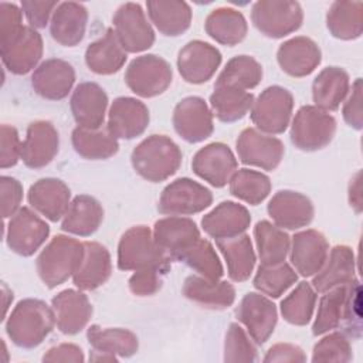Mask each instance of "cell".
I'll list each match as a JSON object with an SVG mask.
<instances>
[{
	"mask_svg": "<svg viewBox=\"0 0 363 363\" xmlns=\"http://www.w3.org/2000/svg\"><path fill=\"white\" fill-rule=\"evenodd\" d=\"M149 121V109L142 101L119 96L111 104L106 128L116 139H133L146 130Z\"/></svg>",
	"mask_w": 363,
	"mask_h": 363,
	"instance_id": "21",
	"label": "cell"
},
{
	"mask_svg": "<svg viewBox=\"0 0 363 363\" xmlns=\"http://www.w3.org/2000/svg\"><path fill=\"white\" fill-rule=\"evenodd\" d=\"M58 1L47 0H23L20 3L26 18L33 28H44L48 24L50 17H52L54 10L58 7Z\"/></svg>",
	"mask_w": 363,
	"mask_h": 363,
	"instance_id": "55",
	"label": "cell"
},
{
	"mask_svg": "<svg viewBox=\"0 0 363 363\" xmlns=\"http://www.w3.org/2000/svg\"><path fill=\"white\" fill-rule=\"evenodd\" d=\"M146 9L150 21L163 35L177 37L190 27L191 9L186 1L149 0Z\"/></svg>",
	"mask_w": 363,
	"mask_h": 363,
	"instance_id": "39",
	"label": "cell"
},
{
	"mask_svg": "<svg viewBox=\"0 0 363 363\" xmlns=\"http://www.w3.org/2000/svg\"><path fill=\"white\" fill-rule=\"evenodd\" d=\"M274 224L282 230H298L313 220L315 208L309 197L294 190L277 191L267 206Z\"/></svg>",
	"mask_w": 363,
	"mask_h": 363,
	"instance_id": "20",
	"label": "cell"
},
{
	"mask_svg": "<svg viewBox=\"0 0 363 363\" xmlns=\"http://www.w3.org/2000/svg\"><path fill=\"white\" fill-rule=\"evenodd\" d=\"M262 79V67L261 64L250 55H237L233 57L220 75L214 86H230L242 91L255 88Z\"/></svg>",
	"mask_w": 363,
	"mask_h": 363,
	"instance_id": "45",
	"label": "cell"
},
{
	"mask_svg": "<svg viewBox=\"0 0 363 363\" xmlns=\"http://www.w3.org/2000/svg\"><path fill=\"white\" fill-rule=\"evenodd\" d=\"M353 359L352 345L343 332H332L323 336L315 346L312 352V362H336L346 363Z\"/></svg>",
	"mask_w": 363,
	"mask_h": 363,
	"instance_id": "50",
	"label": "cell"
},
{
	"mask_svg": "<svg viewBox=\"0 0 363 363\" xmlns=\"http://www.w3.org/2000/svg\"><path fill=\"white\" fill-rule=\"evenodd\" d=\"M254 104V95L248 91L214 86V92L210 95L211 113L221 122H235L242 119Z\"/></svg>",
	"mask_w": 363,
	"mask_h": 363,
	"instance_id": "44",
	"label": "cell"
},
{
	"mask_svg": "<svg viewBox=\"0 0 363 363\" xmlns=\"http://www.w3.org/2000/svg\"><path fill=\"white\" fill-rule=\"evenodd\" d=\"M356 259L353 250L347 245H335L319 272L313 275L312 288L323 294L337 285L349 284L356 279Z\"/></svg>",
	"mask_w": 363,
	"mask_h": 363,
	"instance_id": "33",
	"label": "cell"
},
{
	"mask_svg": "<svg viewBox=\"0 0 363 363\" xmlns=\"http://www.w3.org/2000/svg\"><path fill=\"white\" fill-rule=\"evenodd\" d=\"M257 349L251 342L247 332L238 325L231 323L225 333L224 340V362L237 363V362H255Z\"/></svg>",
	"mask_w": 363,
	"mask_h": 363,
	"instance_id": "51",
	"label": "cell"
},
{
	"mask_svg": "<svg viewBox=\"0 0 363 363\" xmlns=\"http://www.w3.org/2000/svg\"><path fill=\"white\" fill-rule=\"evenodd\" d=\"M113 31L126 52H142L155 43V31L139 3L121 4L113 17Z\"/></svg>",
	"mask_w": 363,
	"mask_h": 363,
	"instance_id": "12",
	"label": "cell"
},
{
	"mask_svg": "<svg viewBox=\"0 0 363 363\" xmlns=\"http://www.w3.org/2000/svg\"><path fill=\"white\" fill-rule=\"evenodd\" d=\"M250 224V211L235 201H221L201 218L204 233L214 240L233 238L244 234Z\"/></svg>",
	"mask_w": 363,
	"mask_h": 363,
	"instance_id": "30",
	"label": "cell"
},
{
	"mask_svg": "<svg viewBox=\"0 0 363 363\" xmlns=\"http://www.w3.org/2000/svg\"><path fill=\"white\" fill-rule=\"evenodd\" d=\"M1 136H0V167L7 169L17 164L18 159H21V142L18 138V132L14 126L3 123L1 125Z\"/></svg>",
	"mask_w": 363,
	"mask_h": 363,
	"instance_id": "53",
	"label": "cell"
},
{
	"mask_svg": "<svg viewBox=\"0 0 363 363\" xmlns=\"http://www.w3.org/2000/svg\"><path fill=\"white\" fill-rule=\"evenodd\" d=\"M221 64V52L211 44L193 40L189 41L177 54V69L189 84H204Z\"/></svg>",
	"mask_w": 363,
	"mask_h": 363,
	"instance_id": "19",
	"label": "cell"
},
{
	"mask_svg": "<svg viewBox=\"0 0 363 363\" xmlns=\"http://www.w3.org/2000/svg\"><path fill=\"white\" fill-rule=\"evenodd\" d=\"M176 259L189 265L193 271L197 272V275L211 281L221 279L224 275V268L214 247L210 241L201 237L193 245L179 254Z\"/></svg>",
	"mask_w": 363,
	"mask_h": 363,
	"instance_id": "46",
	"label": "cell"
},
{
	"mask_svg": "<svg viewBox=\"0 0 363 363\" xmlns=\"http://www.w3.org/2000/svg\"><path fill=\"white\" fill-rule=\"evenodd\" d=\"M349 203L356 213L362 211V173L357 172L349 184Z\"/></svg>",
	"mask_w": 363,
	"mask_h": 363,
	"instance_id": "60",
	"label": "cell"
},
{
	"mask_svg": "<svg viewBox=\"0 0 363 363\" xmlns=\"http://www.w3.org/2000/svg\"><path fill=\"white\" fill-rule=\"evenodd\" d=\"M126 61V51L122 48L113 28H108L96 41L91 43L85 51L86 67L99 75L118 72Z\"/></svg>",
	"mask_w": 363,
	"mask_h": 363,
	"instance_id": "37",
	"label": "cell"
},
{
	"mask_svg": "<svg viewBox=\"0 0 363 363\" xmlns=\"http://www.w3.org/2000/svg\"><path fill=\"white\" fill-rule=\"evenodd\" d=\"M235 315L257 345H262L271 337L278 320L275 303L265 295H261V292H248L244 295Z\"/></svg>",
	"mask_w": 363,
	"mask_h": 363,
	"instance_id": "17",
	"label": "cell"
},
{
	"mask_svg": "<svg viewBox=\"0 0 363 363\" xmlns=\"http://www.w3.org/2000/svg\"><path fill=\"white\" fill-rule=\"evenodd\" d=\"M84 258L72 275L74 285L81 291H94L104 285L112 274L111 254L96 241L84 242Z\"/></svg>",
	"mask_w": 363,
	"mask_h": 363,
	"instance_id": "32",
	"label": "cell"
},
{
	"mask_svg": "<svg viewBox=\"0 0 363 363\" xmlns=\"http://www.w3.org/2000/svg\"><path fill=\"white\" fill-rule=\"evenodd\" d=\"M265 363H282V362H306V354L303 350L292 343H277L271 346L267 352V354L262 359Z\"/></svg>",
	"mask_w": 363,
	"mask_h": 363,
	"instance_id": "57",
	"label": "cell"
},
{
	"mask_svg": "<svg viewBox=\"0 0 363 363\" xmlns=\"http://www.w3.org/2000/svg\"><path fill=\"white\" fill-rule=\"evenodd\" d=\"M204 30L214 41L233 47L245 38L248 24L241 11L233 7H218L207 16Z\"/></svg>",
	"mask_w": 363,
	"mask_h": 363,
	"instance_id": "40",
	"label": "cell"
},
{
	"mask_svg": "<svg viewBox=\"0 0 363 363\" xmlns=\"http://www.w3.org/2000/svg\"><path fill=\"white\" fill-rule=\"evenodd\" d=\"M88 10L77 1H62L54 10L50 21L51 37L64 47H75L85 35Z\"/></svg>",
	"mask_w": 363,
	"mask_h": 363,
	"instance_id": "31",
	"label": "cell"
},
{
	"mask_svg": "<svg viewBox=\"0 0 363 363\" xmlns=\"http://www.w3.org/2000/svg\"><path fill=\"white\" fill-rule=\"evenodd\" d=\"M340 326H343L346 336L353 339L362 336V286L357 278L323 292L312 333L320 336Z\"/></svg>",
	"mask_w": 363,
	"mask_h": 363,
	"instance_id": "1",
	"label": "cell"
},
{
	"mask_svg": "<svg viewBox=\"0 0 363 363\" xmlns=\"http://www.w3.org/2000/svg\"><path fill=\"white\" fill-rule=\"evenodd\" d=\"M316 305V291L309 282H299L296 288L281 301L282 318L295 326H305L313 316Z\"/></svg>",
	"mask_w": 363,
	"mask_h": 363,
	"instance_id": "47",
	"label": "cell"
},
{
	"mask_svg": "<svg viewBox=\"0 0 363 363\" xmlns=\"http://www.w3.org/2000/svg\"><path fill=\"white\" fill-rule=\"evenodd\" d=\"M69 106L74 121L79 128L99 129L105 121L108 95L95 82H81L71 95Z\"/></svg>",
	"mask_w": 363,
	"mask_h": 363,
	"instance_id": "27",
	"label": "cell"
},
{
	"mask_svg": "<svg viewBox=\"0 0 363 363\" xmlns=\"http://www.w3.org/2000/svg\"><path fill=\"white\" fill-rule=\"evenodd\" d=\"M237 167L238 163L233 150L221 142H213L199 149L191 160L193 172L217 189L230 182Z\"/></svg>",
	"mask_w": 363,
	"mask_h": 363,
	"instance_id": "18",
	"label": "cell"
},
{
	"mask_svg": "<svg viewBox=\"0 0 363 363\" xmlns=\"http://www.w3.org/2000/svg\"><path fill=\"white\" fill-rule=\"evenodd\" d=\"M211 203L213 194L207 187L189 177H180L163 189L157 210L166 216H191L206 210Z\"/></svg>",
	"mask_w": 363,
	"mask_h": 363,
	"instance_id": "11",
	"label": "cell"
},
{
	"mask_svg": "<svg viewBox=\"0 0 363 363\" xmlns=\"http://www.w3.org/2000/svg\"><path fill=\"white\" fill-rule=\"evenodd\" d=\"M167 271L157 268H146L140 271H135V274L129 278V289L136 296H150L160 291L163 284V275Z\"/></svg>",
	"mask_w": 363,
	"mask_h": 363,
	"instance_id": "52",
	"label": "cell"
},
{
	"mask_svg": "<svg viewBox=\"0 0 363 363\" xmlns=\"http://www.w3.org/2000/svg\"><path fill=\"white\" fill-rule=\"evenodd\" d=\"M75 82L74 67L61 58L43 61L31 75V86L40 96L50 101L64 99Z\"/></svg>",
	"mask_w": 363,
	"mask_h": 363,
	"instance_id": "24",
	"label": "cell"
},
{
	"mask_svg": "<svg viewBox=\"0 0 363 363\" xmlns=\"http://www.w3.org/2000/svg\"><path fill=\"white\" fill-rule=\"evenodd\" d=\"M350 91L349 74L340 67L323 68L312 84L315 106L329 112L336 111Z\"/></svg>",
	"mask_w": 363,
	"mask_h": 363,
	"instance_id": "36",
	"label": "cell"
},
{
	"mask_svg": "<svg viewBox=\"0 0 363 363\" xmlns=\"http://www.w3.org/2000/svg\"><path fill=\"white\" fill-rule=\"evenodd\" d=\"M183 295L191 302L208 309H225L235 301V289L228 281H211L200 275L184 279Z\"/></svg>",
	"mask_w": 363,
	"mask_h": 363,
	"instance_id": "34",
	"label": "cell"
},
{
	"mask_svg": "<svg viewBox=\"0 0 363 363\" xmlns=\"http://www.w3.org/2000/svg\"><path fill=\"white\" fill-rule=\"evenodd\" d=\"M182 150L166 135H150L130 155L135 172L145 180L157 183L173 176L182 164Z\"/></svg>",
	"mask_w": 363,
	"mask_h": 363,
	"instance_id": "3",
	"label": "cell"
},
{
	"mask_svg": "<svg viewBox=\"0 0 363 363\" xmlns=\"http://www.w3.org/2000/svg\"><path fill=\"white\" fill-rule=\"evenodd\" d=\"M172 79L170 64L155 54L133 58L125 72L128 88L142 98H153L163 94L170 86Z\"/></svg>",
	"mask_w": 363,
	"mask_h": 363,
	"instance_id": "10",
	"label": "cell"
},
{
	"mask_svg": "<svg viewBox=\"0 0 363 363\" xmlns=\"http://www.w3.org/2000/svg\"><path fill=\"white\" fill-rule=\"evenodd\" d=\"M71 142L74 150L81 157L89 160L109 159L119 150L118 139L108 130V128L85 129L77 126L72 130Z\"/></svg>",
	"mask_w": 363,
	"mask_h": 363,
	"instance_id": "42",
	"label": "cell"
},
{
	"mask_svg": "<svg viewBox=\"0 0 363 363\" xmlns=\"http://www.w3.org/2000/svg\"><path fill=\"white\" fill-rule=\"evenodd\" d=\"M172 258L155 241L146 225H133L126 230L118 244V268L121 271H140L157 268L169 271Z\"/></svg>",
	"mask_w": 363,
	"mask_h": 363,
	"instance_id": "5",
	"label": "cell"
},
{
	"mask_svg": "<svg viewBox=\"0 0 363 363\" xmlns=\"http://www.w3.org/2000/svg\"><path fill=\"white\" fill-rule=\"evenodd\" d=\"M84 242L58 234L40 252L35 268L43 284L52 289L75 274L84 258Z\"/></svg>",
	"mask_w": 363,
	"mask_h": 363,
	"instance_id": "4",
	"label": "cell"
},
{
	"mask_svg": "<svg viewBox=\"0 0 363 363\" xmlns=\"http://www.w3.org/2000/svg\"><path fill=\"white\" fill-rule=\"evenodd\" d=\"M329 254V244L318 230H303L294 234L289 258L295 271L302 277H313L320 271Z\"/></svg>",
	"mask_w": 363,
	"mask_h": 363,
	"instance_id": "23",
	"label": "cell"
},
{
	"mask_svg": "<svg viewBox=\"0 0 363 363\" xmlns=\"http://www.w3.org/2000/svg\"><path fill=\"white\" fill-rule=\"evenodd\" d=\"M251 21L265 37L282 38L302 26L303 11L294 0H259L252 4Z\"/></svg>",
	"mask_w": 363,
	"mask_h": 363,
	"instance_id": "8",
	"label": "cell"
},
{
	"mask_svg": "<svg viewBox=\"0 0 363 363\" xmlns=\"http://www.w3.org/2000/svg\"><path fill=\"white\" fill-rule=\"evenodd\" d=\"M3 298H4V316H6V312H7V308H9L7 299H9V298H13V292L9 291L4 284H3Z\"/></svg>",
	"mask_w": 363,
	"mask_h": 363,
	"instance_id": "61",
	"label": "cell"
},
{
	"mask_svg": "<svg viewBox=\"0 0 363 363\" xmlns=\"http://www.w3.org/2000/svg\"><path fill=\"white\" fill-rule=\"evenodd\" d=\"M60 147V136L48 121H35L28 125L21 142V160L30 169H40L52 162Z\"/></svg>",
	"mask_w": 363,
	"mask_h": 363,
	"instance_id": "22",
	"label": "cell"
},
{
	"mask_svg": "<svg viewBox=\"0 0 363 363\" xmlns=\"http://www.w3.org/2000/svg\"><path fill=\"white\" fill-rule=\"evenodd\" d=\"M86 339L92 347L91 362H116L119 357H130L139 349L138 336L123 328H101L91 325Z\"/></svg>",
	"mask_w": 363,
	"mask_h": 363,
	"instance_id": "16",
	"label": "cell"
},
{
	"mask_svg": "<svg viewBox=\"0 0 363 363\" xmlns=\"http://www.w3.org/2000/svg\"><path fill=\"white\" fill-rule=\"evenodd\" d=\"M216 245L227 262V274L234 282L247 281L255 267V252L250 235L240 234L233 238L216 240Z\"/></svg>",
	"mask_w": 363,
	"mask_h": 363,
	"instance_id": "38",
	"label": "cell"
},
{
	"mask_svg": "<svg viewBox=\"0 0 363 363\" xmlns=\"http://www.w3.org/2000/svg\"><path fill=\"white\" fill-rule=\"evenodd\" d=\"M21 18H23V11L17 4L1 1L0 3V35L9 34L13 30L23 26Z\"/></svg>",
	"mask_w": 363,
	"mask_h": 363,
	"instance_id": "59",
	"label": "cell"
},
{
	"mask_svg": "<svg viewBox=\"0 0 363 363\" xmlns=\"http://www.w3.org/2000/svg\"><path fill=\"white\" fill-rule=\"evenodd\" d=\"M43 51V37L30 26H20L9 34L0 35V57L11 74L24 75L37 68Z\"/></svg>",
	"mask_w": 363,
	"mask_h": 363,
	"instance_id": "6",
	"label": "cell"
},
{
	"mask_svg": "<svg viewBox=\"0 0 363 363\" xmlns=\"http://www.w3.org/2000/svg\"><path fill=\"white\" fill-rule=\"evenodd\" d=\"M296 281V271L284 261L275 265H259L252 279V285L267 296L279 298Z\"/></svg>",
	"mask_w": 363,
	"mask_h": 363,
	"instance_id": "49",
	"label": "cell"
},
{
	"mask_svg": "<svg viewBox=\"0 0 363 363\" xmlns=\"http://www.w3.org/2000/svg\"><path fill=\"white\" fill-rule=\"evenodd\" d=\"M48 235V224L28 207H21L6 225L7 247L21 257L33 255Z\"/></svg>",
	"mask_w": 363,
	"mask_h": 363,
	"instance_id": "13",
	"label": "cell"
},
{
	"mask_svg": "<svg viewBox=\"0 0 363 363\" xmlns=\"http://www.w3.org/2000/svg\"><path fill=\"white\" fill-rule=\"evenodd\" d=\"M336 132V119L326 111L305 105L298 109L291 123V142L305 152H315L328 146Z\"/></svg>",
	"mask_w": 363,
	"mask_h": 363,
	"instance_id": "7",
	"label": "cell"
},
{
	"mask_svg": "<svg viewBox=\"0 0 363 363\" xmlns=\"http://www.w3.org/2000/svg\"><path fill=\"white\" fill-rule=\"evenodd\" d=\"M281 69L295 78L312 74L322 61L319 45L309 37L298 35L284 41L277 51Z\"/></svg>",
	"mask_w": 363,
	"mask_h": 363,
	"instance_id": "25",
	"label": "cell"
},
{
	"mask_svg": "<svg viewBox=\"0 0 363 363\" xmlns=\"http://www.w3.org/2000/svg\"><path fill=\"white\" fill-rule=\"evenodd\" d=\"M55 325L64 335L79 333L91 320L92 305L88 296L77 289H64L51 299Z\"/></svg>",
	"mask_w": 363,
	"mask_h": 363,
	"instance_id": "26",
	"label": "cell"
},
{
	"mask_svg": "<svg viewBox=\"0 0 363 363\" xmlns=\"http://www.w3.org/2000/svg\"><path fill=\"white\" fill-rule=\"evenodd\" d=\"M55 316L41 299L26 298L17 302L6 320V333L18 347L34 349L51 333Z\"/></svg>",
	"mask_w": 363,
	"mask_h": 363,
	"instance_id": "2",
	"label": "cell"
},
{
	"mask_svg": "<svg viewBox=\"0 0 363 363\" xmlns=\"http://www.w3.org/2000/svg\"><path fill=\"white\" fill-rule=\"evenodd\" d=\"M85 360L84 352L79 346L74 343H61L52 346L47 350L43 356V362H72V363H82Z\"/></svg>",
	"mask_w": 363,
	"mask_h": 363,
	"instance_id": "58",
	"label": "cell"
},
{
	"mask_svg": "<svg viewBox=\"0 0 363 363\" xmlns=\"http://www.w3.org/2000/svg\"><path fill=\"white\" fill-rule=\"evenodd\" d=\"M1 190V216L3 218H11L21 207L23 200V186L11 176L0 177Z\"/></svg>",
	"mask_w": 363,
	"mask_h": 363,
	"instance_id": "54",
	"label": "cell"
},
{
	"mask_svg": "<svg viewBox=\"0 0 363 363\" xmlns=\"http://www.w3.org/2000/svg\"><path fill=\"white\" fill-rule=\"evenodd\" d=\"M362 101H363V86L362 78H357L350 89V94L343 105V119L345 122L356 129L360 130L363 128V113H362Z\"/></svg>",
	"mask_w": 363,
	"mask_h": 363,
	"instance_id": "56",
	"label": "cell"
},
{
	"mask_svg": "<svg viewBox=\"0 0 363 363\" xmlns=\"http://www.w3.org/2000/svg\"><path fill=\"white\" fill-rule=\"evenodd\" d=\"M238 159L248 166L264 170H274L281 163L285 146L271 135L262 133L255 128L244 129L235 142Z\"/></svg>",
	"mask_w": 363,
	"mask_h": 363,
	"instance_id": "14",
	"label": "cell"
},
{
	"mask_svg": "<svg viewBox=\"0 0 363 363\" xmlns=\"http://www.w3.org/2000/svg\"><path fill=\"white\" fill-rule=\"evenodd\" d=\"M230 193L251 206L262 203L271 191V180L267 174L251 170L240 169L230 179Z\"/></svg>",
	"mask_w": 363,
	"mask_h": 363,
	"instance_id": "48",
	"label": "cell"
},
{
	"mask_svg": "<svg viewBox=\"0 0 363 363\" xmlns=\"http://www.w3.org/2000/svg\"><path fill=\"white\" fill-rule=\"evenodd\" d=\"M27 200L35 211L55 223L65 216L71 203V191L62 180L44 177L30 186Z\"/></svg>",
	"mask_w": 363,
	"mask_h": 363,
	"instance_id": "28",
	"label": "cell"
},
{
	"mask_svg": "<svg viewBox=\"0 0 363 363\" xmlns=\"http://www.w3.org/2000/svg\"><path fill=\"white\" fill-rule=\"evenodd\" d=\"M176 133L189 143H199L211 136L214 130L213 113L200 96L183 98L172 116Z\"/></svg>",
	"mask_w": 363,
	"mask_h": 363,
	"instance_id": "15",
	"label": "cell"
},
{
	"mask_svg": "<svg viewBox=\"0 0 363 363\" xmlns=\"http://www.w3.org/2000/svg\"><path fill=\"white\" fill-rule=\"evenodd\" d=\"M152 233L156 244L169 254L172 259H176L179 254L200 238L197 224L191 218L182 216H169L157 220Z\"/></svg>",
	"mask_w": 363,
	"mask_h": 363,
	"instance_id": "29",
	"label": "cell"
},
{
	"mask_svg": "<svg viewBox=\"0 0 363 363\" xmlns=\"http://www.w3.org/2000/svg\"><path fill=\"white\" fill-rule=\"evenodd\" d=\"M294 109L292 94L279 86L265 88L251 108V121L255 128L267 135L284 133L289 125Z\"/></svg>",
	"mask_w": 363,
	"mask_h": 363,
	"instance_id": "9",
	"label": "cell"
},
{
	"mask_svg": "<svg viewBox=\"0 0 363 363\" xmlns=\"http://www.w3.org/2000/svg\"><path fill=\"white\" fill-rule=\"evenodd\" d=\"M326 27L335 38H359L363 33V3L333 1L326 14Z\"/></svg>",
	"mask_w": 363,
	"mask_h": 363,
	"instance_id": "41",
	"label": "cell"
},
{
	"mask_svg": "<svg viewBox=\"0 0 363 363\" xmlns=\"http://www.w3.org/2000/svg\"><path fill=\"white\" fill-rule=\"evenodd\" d=\"M254 238L261 265L284 262L291 247V237L275 224L261 220L254 227Z\"/></svg>",
	"mask_w": 363,
	"mask_h": 363,
	"instance_id": "43",
	"label": "cell"
},
{
	"mask_svg": "<svg viewBox=\"0 0 363 363\" xmlns=\"http://www.w3.org/2000/svg\"><path fill=\"white\" fill-rule=\"evenodd\" d=\"M104 220L101 203L88 194H78L72 199L61 221V230L74 235H92Z\"/></svg>",
	"mask_w": 363,
	"mask_h": 363,
	"instance_id": "35",
	"label": "cell"
}]
</instances>
